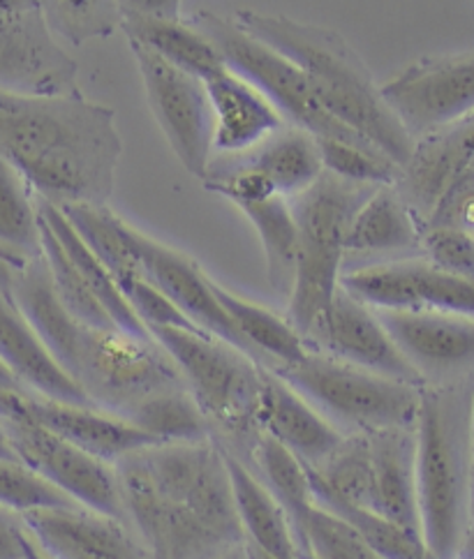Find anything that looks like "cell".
Returning <instances> with one entry per match:
<instances>
[{"label":"cell","mask_w":474,"mask_h":559,"mask_svg":"<svg viewBox=\"0 0 474 559\" xmlns=\"http://www.w3.org/2000/svg\"><path fill=\"white\" fill-rule=\"evenodd\" d=\"M123 518L149 559H213L244 544L223 447L165 442L114 463Z\"/></svg>","instance_id":"6da1fadb"},{"label":"cell","mask_w":474,"mask_h":559,"mask_svg":"<svg viewBox=\"0 0 474 559\" xmlns=\"http://www.w3.org/2000/svg\"><path fill=\"white\" fill-rule=\"evenodd\" d=\"M123 139L111 107L82 91H0V159L51 206H109Z\"/></svg>","instance_id":"7a4b0ae2"},{"label":"cell","mask_w":474,"mask_h":559,"mask_svg":"<svg viewBox=\"0 0 474 559\" xmlns=\"http://www.w3.org/2000/svg\"><path fill=\"white\" fill-rule=\"evenodd\" d=\"M5 287L56 361L95 407L126 418L146 397L186 386L155 341H137L121 331L93 329L74 319L56 296L43 259L10 271Z\"/></svg>","instance_id":"3957f363"},{"label":"cell","mask_w":474,"mask_h":559,"mask_svg":"<svg viewBox=\"0 0 474 559\" xmlns=\"http://www.w3.org/2000/svg\"><path fill=\"white\" fill-rule=\"evenodd\" d=\"M234 24L299 68L335 121L405 167L414 139L384 103L364 58L339 31L254 10L236 12Z\"/></svg>","instance_id":"277c9868"},{"label":"cell","mask_w":474,"mask_h":559,"mask_svg":"<svg viewBox=\"0 0 474 559\" xmlns=\"http://www.w3.org/2000/svg\"><path fill=\"white\" fill-rule=\"evenodd\" d=\"M472 382L422 389L417 437V497L422 538L432 559H457L472 511L470 405Z\"/></svg>","instance_id":"5b68a950"},{"label":"cell","mask_w":474,"mask_h":559,"mask_svg":"<svg viewBox=\"0 0 474 559\" xmlns=\"http://www.w3.org/2000/svg\"><path fill=\"white\" fill-rule=\"evenodd\" d=\"M372 190V186L349 183L324 171L308 190L289 199L299 243L287 319L310 347L320 337L341 289L349 223Z\"/></svg>","instance_id":"8992f818"},{"label":"cell","mask_w":474,"mask_h":559,"mask_svg":"<svg viewBox=\"0 0 474 559\" xmlns=\"http://www.w3.org/2000/svg\"><path fill=\"white\" fill-rule=\"evenodd\" d=\"M149 333L179 370L188 393L211 424L213 437L248 461L260 435L254 412L264 366L202 331L151 326Z\"/></svg>","instance_id":"52a82bcc"},{"label":"cell","mask_w":474,"mask_h":559,"mask_svg":"<svg viewBox=\"0 0 474 559\" xmlns=\"http://www.w3.org/2000/svg\"><path fill=\"white\" fill-rule=\"evenodd\" d=\"M345 435L417 424L422 389L310 349L299 364L271 368Z\"/></svg>","instance_id":"ba28073f"},{"label":"cell","mask_w":474,"mask_h":559,"mask_svg":"<svg viewBox=\"0 0 474 559\" xmlns=\"http://www.w3.org/2000/svg\"><path fill=\"white\" fill-rule=\"evenodd\" d=\"M190 24L211 39L225 66L260 91L294 128H301L318 139L331 136L347 139V142H368L362 134L335 121L315 97L299 68L287 61L283 53L241 31L234 24V19L204 10L197 12Z\"/></svg>","instance_id":"9c48e42d"},{"label":"cell","mask_w":474,"mask_h":559,"mask_svg":"<svg viewBox=\"0 0 474 559\" xmlns=\"http://www.w3.org/2000/svg\"><path fill=\"white\" fill-rule=\"evenodd\" d=\"M22 393L0 391V432L16 461L79 507L126 521L114 465L37 424L24 409Z\"/></svg>","instance_id":"30bf717a"},{"label":"cell","mask_w":474,"mask_h":559,"mask_svg":"<svg viewBox=\"0 0 474 559\" xmlns=\"http://www.w3.org/2000/svg\"><path fill=\"white\" fill-rule=\"evenodd\" d=\"M128 47L157 128L183 169L202 181L213 163V109L204 82L134 39Z\"/></svg>","instance_id":"8fae6325"},{"label":"cell","mask_w":474,"mask_h":559,"mask_svg":"<svg viewBox=\"0 0 474 559\" xmlns=\"http://www.w3.org/2000/svg\"><path fill=\"white\" fill-rule=\"evenodd\" d=\"M380 91L407 134L419 139L474 111V51L419 58Z\"/></svg>","instance_id":"7c38bea8"},{"label":"cell","mask_w":474,"mask_h":559,"mask_svg":"<svg viewBox=\"0 0 474 559\" xmlns=\"http://www.w3.org/2000/svg\"><path fill=\"white\" fill-rule=\"evenodd\" d=\"M341 287L375 310H436L474 317V280L447 273L424 257L347 271Z\"/></svg>","instance_id":"4fadbf2b"},{"label":"cell","mask_w":474,"mask_h":559,"mask_svg":"<svg viewBox=\"0 0 474 559\" xmlns=\"http://www.w3.org/2000/svg\"><path fill=\"white\" fill-rule=\"evenodd\" d=\"M375 312L424 386L474 377V317L389 308Z\"/></svg>","instance_id":"5bb4252c"},{"label":"cell","mask_w":474,"mask_h":559,"mask_svg":"<svg viewBox=\"0 0 474 559\" xmlns=\"http://www.w3.org/2000/svg\"><path fill=\"white\" fill-rule=\"evenodd\" d=\"M0 91L31 95L82 91L76 61L39 12L0 19Z\"/></svg>","instance_id":"9a60e30c"},{"label":"cell","mask_w":474,"mask_h":559,"mask_svg":"<svg viewBox=\"0 0 474 559\" xmlns=\"http://www.w3.org/2000/svg\"><path fill=\"white\" fill-rule=\"evenodd\" d=\"M128 234L149 283H153L157 289H161L197 329H202L209 335L221 337V341L252 356V352L244 343V337L239 335V331H236V326L232 324V319L223 310L221 301L215 298L213 277L206 275L194 259L161 241H155V238H151L149 234L140 231L132 225H128Z\"/></svg>","instance_id":"2e32d148"},{"label":"cell","mask_w":474,"mask_h":559,"mask_svg":"<svg viewBox=\"0 0 474 559\" xmlns=\"http://www.w3.org/2000/svg\"><path fill=\"white\" fill-rule=\"evenodd\" d=\"M47 559H149L126 521L84 507H47L19 513Z\"/></svg>","instance_id":"e0dca14e"},{"label":"cell","mask_w":474,"mask_h":559,"mask_svg":"<svg viewBox=\"0 0 474 559\" xmlns=\"http://www.w3.org/2000/svg\"><path fill=\"white\" fill-rule=\"evenodd\" d=\"M312 349L341 358V361L357 368L424 386L422 377L414 372L396 343L391 341L378 312L347 294L343 287L333 298L322 333Z\"/></svg>","instance_id":"ac0fdd59"},{"label":"cell","mask_w":474,"mask_h":559,"mask_svg":"<svg viewBox=\"0 0 474 559\" xmlns=\"http://www.w3.org/2000/svg\"><path fill=\"white\" fill-rule=\"evenodd\" d=\"M474 167V111L414 139L410 159L393 186L424 225L451 183Z\"/></svg>","instance_id":"d6986e66"},{"label":"cell","mask_w":474,"mask_h":559,"mask_svg":"<svg viewBox=\"0 0 474 559\" xmlns=\"http://www.w3.org/2000/svg\"><path fill=\"white\" fill-rule=\"evenodd\" d=\"M254 418L260 432L283 444L308 467L322 463L345 437L308 397L266 366L262 368Z\"/></svg>","instance_id":"ffe728a7"},{"label":"cell","mask_w":474,"mask_h":559,"mask_svg":"<svg viewBox=\"0 0 474 559\" xmlns=\"http://www.w3.org/2000/svg\"><path fill=\"white\" fill-rule=\"evenodd\" d=\"M0 364L31 395L56 403L93 405L84 389L56 361L3 283H0Z\"/></svg>","instance_id":"44dd1931"},{"label":"cell","mask_w":474,"mask_h":559,"mask_svg":"<svg viewBox=\"0 0 474 559\" xmlns=\"http://www.w3.org/2000/svg\"><path fill=\"white\" fill-rule=\"evenodd\" d=\"M22 403L28 416H33L37 424H43L51 432L68 439L74 447L84 449L111 465L118 457H123L137 449L163 444L149 432L132 426L128 418L100 407L56 403L31 393H22Z\"/></svg>","instance_id":"7402d4cb"},{"label":"cell","mask_w":474,"mask_h":559,"mask_svg":"<svg viewBox=\"0 0 474 559\" xmlns=\"http://www.w3.org/2000/svg\"><path fill=\"white\" fill-rule=\"evenodd\" d=\"M204 86L213 109V153H248L285 128L283 114L229 68L204 79Z\"/></svg>","instance_id":"603a6c76"},{"label":"cell","mask_w":474,"mask_h":559,"mask_svg":"<svg viewBox=\"0 0 474 559\" xmlns=\"http://www.w3.org/2000/svg\"><path fill=\"white\" fill-rule=\"evenodd\" d=\"M370 509L422 536L417 497V437L412 428L368 432ZM424 542V538H422Z\"/></svg>","instance_id":"cb8c5ba5"},{"label":"cell","mask_w":474,"mask_h":559,"mask_svg":"<svg viewBox=\"0 0 474 559\" xmlns=\"http://www.w3.org/2000/svg\"><path fill=\"white\" fill-rule=\"evenodd\" d=\"M223 455L232 484L236 515H239L244 530V542L275 559H304L299 546H296L287 513L275 502V497L264 486L262 478L227 447H223Z\"/></svg>","instance_id":"d4e9b609"},{"label":"cell","mask_w":474,"mask_h":559,"mask_svg":"<svg viewBox=\"0 0 474 559\" xmlns=\"http://www.w3.org/2000/svg\"><path fill=\"white\" fill-rule=\"evenodd\" d=\"M213 292L223 310L232 319V324L244 337V343L252 356L266 368H287L299 364L312 349L304 335L296 331L287 317H281L260 304L248 301L236 292L223 287L213 280Z\"/></svg>","instance_id":"484cf974"},{"label":"cell","mask_w":474,"mask_h":559,"mask_svg":"<svg viewBox=\"0 0 474 559\" xmlns=\"http://www.w3.org/2000/svg\"><path fill=\"white\" fill-rule=\"evenodd\" d=\"M422 225L393 186L375 188L354 213L345 250L347 254H389L419 250Z\"/></svg>","instance_id":"4316f807"},{"label":"cell","mask_w":474,"mask_h":559,"mask_svg":"<svg viewBox=\"0 0 474 559\" xmlns=\"http://www.w3.org/2000/svg\"><path fill=\"white\" fill-rule=\"evenodd\" d=\"M37 211H39V217H43V223L56 234L58 241H61V246L66 248L68 257L72 259V264L76 266L79 275L84 277V283L88 285L93 296L100 301V306L111 317L114 326L130 337H137V341H153L146 324L130 308L121 287L116 285V280L103 266L100 259H97L91 252V248L82 241V236H79L76 229L70 225L66 213L58 206L43 202V199H37Z\"/></svg>","instance_id":"83f0119b"},{"label":"cell","mask_w":474,"mask_h":559,"mask_svg":"<svg viewBox=\"0 0 474 559\" xmlns=\"http://www.w3.org/2000/svg\"><path fill=\"white\" fill-rule=\"evenodd\" d=\"M248 153L246 163L287 199L308 190L324 174L318 136L294 126L273 132Z\"/></svg>","instance_id":"f1b7e54d"},{"label":"cell","mask_w":474,"mask_h":559,"mask_svg":"<svg viewBox=\"0 0 474 559\" xmlns=\"http://www.w3.org/2000/svg\"><path fill=\"white\" fill-rule=\"evenodd\" d=\"M121 31L126 39L153 49L167 63L200 76L202 82L227 68L211 39L183 19H121Z\"/></svg>","instance_id":"f546056e"},{"label":"cell","mask_w":474,"mask_h":559,"mask_svg":"<svg viewBox=\"0 0 474 559\" xmlns=\"http://www.w3.org/2000/svg\"><path fill=\"white\" fill-rule=\"evenodd\" d=\"M248 461L254 465V474L262 478L264 486L275 497V502L287 513L294 538H299V532L315 504L308 465L264 432L257 435Z\"/></svg>","instance_id":"4dcf8cb0"},{"label":"cell","mask_w":474,"mask_h":559,"mask_svg":"<svg viewBox=\"0 0 474 559\" xmlns=\"http://www.w3.org/2000/svg\"><path fill=\"white\" fill-rule=\"evenodd\" d=\"M236 209L248 217V223L260 236L269 285L287 298L294 283L296 243H299L289 199L283 194H269L264 199H254V202H244Z\"/></svg>","instance_id":"1f68e13d"},{"label":"cell","mask_w":474,"mask_h":559,"mask_svg":"<svg viewBox=\"0 0 474 559\" xmlns=\"http://www.w3.org/2000/svg\"><path fill=\"white\" fill-rule=\"evenodd\" d=\"M310 486H312L315 502L333 511L335 515H341L347 525H352L359 532V536L368 544V548L380 559H432V555L422 542V536L407 532L405 527L389 521L387 515L378 511L347 502V499L339 497L327 486H322L312 474H310Z\"/></svg>","instance_id":"d6a6232c"},{"label":"cell","mask_w":474,"mask_h":559,"mask_svg":"<svg viewBox=\"0 0 474 559\" xmlns=\"http://www.w3.org/2000/svg\"><path fill=\"white\" fill-rule=\"evenodd\" d=\"M128 421L157 442H202L213 428L186 386L155 393L128 412Z\"/></svg>","instance_id":"836d02e7"},{"label":"cell","mask_w":474,"mask_h":559,"mask_svg":"<svg viewBox=\"0 0 474 559\" xmlns=\"http://www.w3.org/2000/svg\"><path fill=\"white\" fill-rule=\"evenodd\" d=\"M0 248L26 259L43 254L37 199L5 159H0Z\"/></svg>","instance_id":"e575fe53"},{"label":"cell","mask_w":474,"mask_h":559,"mask_svg":"<svg viewBox=\"0 0 474 559\" xmlns=\"http://www.w3.org/2000/svg\"><path fill=\"white\" fill-rule=\"evenodd\" d=\"M49 31L72 47L109 37L121 28L116 0H37Z\"/></svg>","instance_id":"d590c367"},{"label":"cell","mask_w":474,"mask_h":559,"mask_svg":"<svg viewBox=\"0 0 474 559\" xmlns=\"http://www.w3.org/2000/svg\"><path fill=\"white\" fill-rule=\"evenodd\" d=\"M324 171L359 186H396L401 167L389 155L368 142H347V139H318Z\"/></svg>","instance_id":"8d00e7d4"},{"label":"cell","mask_w":474,"mask_h":559,"mask_svg":"<svg viewBox=\"0 0 474 559\" xmlns=\"http://www.w3.org/2000/svg\"><path fill=\"white\" fill-rule=\"evenodd\" d=\"M0 507L14 513L47 507H79L26 465L0 457Z\"/></svg>","instance_id":"74e56055"},{"label":"cell","mask_w":474,"mask_h":559,"mask_svg":"<svg viewBox=\"0 0 474 559\" xmlns=\"http://www.w3.org/2000/svg\"><path fill=\"white\" fill-rule=\"evenodd\" d=\"M419 252L447 273L474 280V234L459 227L424 225L419 231Z\"/></svg>","instance_id":"f35d334b"},{"label":"cell","mask_w":474,"mask_h":559,"mask_svg":"<svg viewBox=\"0 0 474 559\" xmlns=\"http://www.w3.org/2000/svg\"><path fill=\"white\" fill-rule=\"evenodd\" d=\"M424 225L459 227L474 234V167L451 183Z\"/></svg>","instance_id":"ab89813d"},{"label":"cell","mask_w":474,"mask_h":559,"mask_svg":"<svg viewBox=\"0 0 474 559\" xmlns=\"http://www.w3.org/2000/svg\"><path fill=\"white\" fill-rule=\"evenodd\" d=\"M121 19H181L183 0H116Z\"/></svg>","instance_id":"60d3db41"},{"label":"cell","mask_w":474,"mask_h":559,"mask_svg":"<svg viewBox=\"0 0 474 559\" xmlns=\"http://www.w3.org/2000/svg\"><path fill=\"white\" fill-rule=\"evenodd\" d=\"M22 536V518H19V513L0 507V559H24Z\"/></svg>","instance_id":"b9f144b4"},{"label":"cell","mask_w":474,"mask_h":559,"mask_svg":"<svg viewBox=\"0 0 474 559\" xmlns=\"http://www.w3.org/2000/svg\"><path fill=\"white\" fill-rule=\"evenodd\" d=\"M24 12H39L37 0H0V19Z\"/></svg>","instance_id":"7bdbcfd3"},{"label":"cell","mask_w":474,"mask_h":559,"mask_svg":"<svg viewBox=\"0 0 474 559\" xmlns=\"http://www.w3.org/2000/svg\"><path fill=\"white\" fill-rule=\"evenodd\" d=\"M457 559H474V502H472V511H470V523H467V532L463 538V546L459 550Z\"/></svg>","instance_id":"ee69618b"},{"label":"cell","mask_w":474,"mask_h":559,"mask_svg":"<svg viewBox=\"0 0 474 559\" xmlns=\"http://www.w3.org/2000/svg\"><path fill=\"white\" fill-rule=\"evenodd\" d=\"M0 262L12 266V269H24V266L31 262V259H26V257H22V254H16V252H12V250L0 248Z\"/></svg>","instance_id":"f6af8a7d"},{"label":"cell","mask_w":474,"mask_h":559,"mask_svg":"<svg viewBox=\"0 0 474 559\" xmlns=\"http://www.w3.org/2000/svg\"><path fill=\"white\" fill-rule=\"evenodd\" d=\"M22 552H24V559H47V555L33 544V538L26 534V530L22 536Z\"/></svg>","instance_id":"bcb514c9"},{"label":"cell","mask_w":474,"mask_h":559,"mask_svg":"<svg viewBox=\"0 0 474 559\" xmlns=\"http://www.w3.org/2000/svg\"><path fill=\"white\" fill-rule=\"evenodd\" d=\"M213 559H250V555H248V548H246V542H244V544H236V546L223 550L221 555H215Z\"/></svg>","instance_id":"7dc6e473"},{"label":"cell","mask_w":474,"mask_h":559,"mask_svg":"<svg viewBox=\"0 0 474 559\" xmlns=\"http://www.w3.org/2000/svg\"><path fill=\"white\" fill-rule=\"evenodd\" d=\"M0 391H24L22 386L16 384V379L10 374V370L3 364H0Z\"/></svg>","instance_id":"c3c4849f"},{"label":"cell","mask_w":474,"mask_h":559,"mask_svg":"<svg viewBox=\"0 0 474 559\" xmlns=\"http://www.w3.org/2000/svg\"><path fill=\"white\" fill-rule=\"evenodd\" d=\"M470 449H472V502H474V382H472V405H470Z\"/></svg>","instance_id":"681fc988"},{"label":"cell","mask_w":474,"mask_h":559,"mask_svg":"<svg viewBox=\"0 0 474 559\" xmlns=\"http://www.w3.org/2000/svg\"><path fill=\"white\" fill-rule=\"evenodd\" d=\"M0 457H8V461H16V455H14V451L10 449V444H8V439L3 437V432H0ZM19 463V461H16Z\"/></svg>","instance_id":"f907efd6"},{"label":"cell","mask_w":474,"mask_h":559,"mask_svg":"<svg viewBox=\"0 0 474 559\" xmlns=\"http://www.w3.org/2000/svg\"><path fill=\"white\" fill-rule=\"evenodd\" d=\"M246 548H248L250 559H275V557H271V555H266V552H262V550H257V548H252V546H248V544H246Z\"/></svg>","instance_id":"816d5d0a"}]
</instances>
